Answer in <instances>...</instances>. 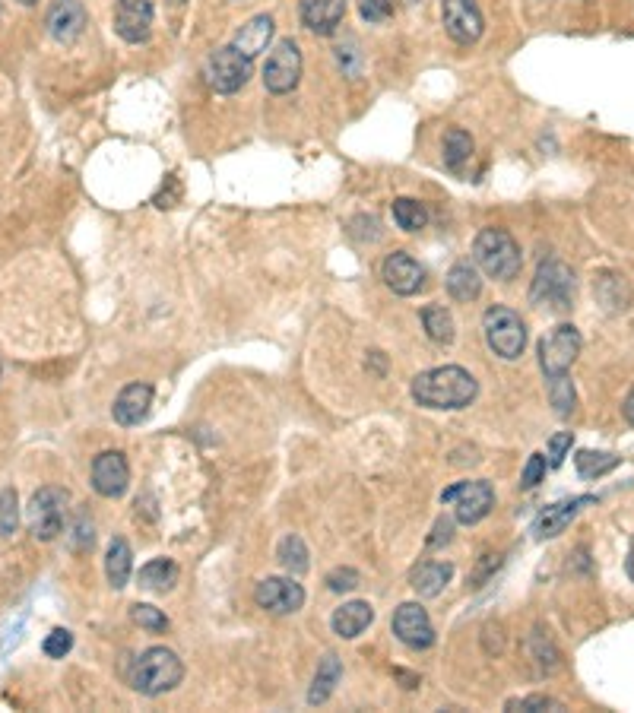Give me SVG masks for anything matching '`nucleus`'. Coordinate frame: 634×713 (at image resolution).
Returning a JSON list of instances; mask_svg holds the SVG:
<instances>
[{
  "instance_id": "obj_1",
  "label": "nucleus",
  "mask_w": 634,
  "mask_h": 713,
  "mask_svg": "<svg viewBox=\"0 0 634 713\" xmlns=\"http://www.w3.org/2000/svg\"><path fill=\"white\" fill-rule=\"evenodd\" d=\"M479 384L460 365H441L413 378V400L428 409H463L476 400Z\"/></svg>"
},
{
  "instance_id": "obj_2",
  "label": "nucleus",
  "mask_w": 634,
  "mask_h": 713,
  "mask_svg": "<svg viewBox=\"0 0 634 713\" xmlns=\"http://www.w3.org/2000/svg\"><path fill=\"white\" fill-rule=\"evenodd\" d=\"M184 679V666L175 650L165 647H149L146 653L137 656L134 669H130V688L146 694V698H159V694L178 688Z\"/></svg>"
},
{
  "instance_id": "obj_3",
  "label": "nucleus",
  "mask_w": 634,
  "mask_h": 713,
  "mask_svg": "<svg viewBox=\"0 0 634 713\" xmlns=\"http://www.w3.org/2000/svg\"><path fill=\"white\" fill-rule=\"evenodd\" d=\"M473 260L476 267L492 276V279H514L520 273V245L514 241V235L508 229H482L473 241Z\"/></svg>"
},
{
  "instance_id": "obj_4",
  "label": "nucleus",
  "mask_w": 634,
  "mask_h": 713,
  "mask_svg": "<svg viewBox=\"0 0 634 713\" xmlns=\"http://www.w3.org/2000/svg\"><path fill=\"white\" fill-rule=\"evenodd\" d=\"M482 333H486L489 349L498 355V359H520L527 346V324L520 321V314L508 305H492L486 314H482Z\"/></svg>"
},
{
  "instance_id": "obj_5",
  "label": "nucleus",
  "mask_w": 634,
  "mask_h": 713,
  "mask_svg": "<svg viewBox=\"0 0 634 713\" xmlns=\"http://www.w3.org/2000/svg\"><path fill=\"white\" fill-rule=\"evenodd\" d=\"M67 501L70 495L58 485H45L32 495L29 508H26V520H29V533L42 542H51L64 533V520H67Z\"/></svg>"
},
{
  "instance_id": "obj_6",
  "label": "nucleus",
  "mask_w": 634,
  "mask_h": 713,
  "mask_svg": "<svg viewBox=\"0 0 634 713\" xmlns=\"http://www.w3.org/2000/svg\"><path fill=\"white\" fill-rule=\"evenodd\" d=\"M530 302L549 311H568L574 302V273L565 267L562 260H546L539 264L533 286H530Z\"/></svg>"
},
{
  "instance_id": "obj_7",
  "label": "nucleus",
  "mask_w": 634,
  "mask_h": 713,
  "mask_svg": "<svg viewBox=\"0 0 634 713\" xmlns=\"http://www.w3.org/2000/svg\"><path fill=\"white\" fill-rule=\"evenodd\" d=\"M203 80L213 92H222V96H232L241 86L251 80V61L245 54H238L232 45L213 51L207 64H203Z\"/></svg>"
},
{
  "instance_id": "obj_8",
  "label": "nucleus",
  "mask_w": 634,
  "mask_h": 713,
  "mask_svg": "<svg viewBox=\"0 0 634 713\" xmlns=\"http://www.w3.org/2000/svg\"><path fill=\"white\" fill-rule=\"evenodd\" d=\"M581 333L571 324H562L555 327L543 343H539V368H543L546 378H555V374H568L571 365L577 362V355H581Z\"/></svg>"
},
{
  "instance_id": "obj_9",
  "label": "nucleus",
  "mask_w": 634,
  "mask_h": 713,
  "mask_svg": "<svg viewBox=\"0 0 634 713\" xmlns=\"http://www.w3.org/2000/svg\"><path fill=\"white\" fill-rule=\"evenodd\" d=\"M441 504H454V517L460 523H479L495 508V492L489 482H457L441 492Z\"/></svg>"
},
{
  "instance_id": "obj_10",
  "label": "nucleus",
  "mask_w": 634,
  "mask_h": 713,
  "mask_svg": "<svg viewBox=\"0 0 634 713\" xmlns=\"http://www.w3.org/2000/svg\"><path fill=\"white\" fill-rule=\"evenodd\" d=\"M302 80V51L292 39H283L264 64V86L273 96H286Z\"/></svg>"
},
{
  "instance_id": "obj_11",
  "label": "nucleus",
  "mask_w": 634,
  "mask_h": 713,
  "mask_svg": "<svg viewBox=\"0 0 634 713\" xmlns=\"http://www.w3.org/2000/svg\"><path fill=\"white\" fill-rule=\"evenodd\" d=\"M254 603L270 615H292L305 606V590L292 577H267L257 584Z\"/></svg>"
},
{
  "instance_id": "obj_12",
  "label": "nucleus",
  "mask_w": 634,
  "mask_h": 713,
  "mask_svg": "<svg viewBox=\"0 0 634 713\" xmlns=\"http://www.w3.org/2000/svg\"><path fill=\"white\" fill-rule=\"evenodd\" d=\"M441 20L457 45H473L482 35V13L473 0H441Z\"/></svg>"
},
{
  "instance_id": "obj_13",
  "label": "nucleus",
  "mask_w": 634,
  "mask_h": 713,
  "mask_svg": "<svg viewBox=\"0 0 634 713\" xmlns=\"http://www.w3.org/2000/svg\"><path fill=\"white\" fill-rule=\"evenodd\" d=\"M130 485V466L121 450H105L92 460V489L102 498H121Z\"/></svg>"
},
{
  "instance_id": "obj_14",
  "label": "nucleus",
  "mask_w": 634,
  "mask_h": 713,
  "mask_svg": "<svg viewBox=\"0 0 634 713\" xmlns=\"http://www.w3.org/2000/svg\"><path fill=\"white\" fill-rule=\"evenodd\" d=\"M153 0H118L115 4V32L124 42L140 45L153 32Z\"/></svg>"
},
{
  "instance_id": "obj_15",
  "label": "nucleus",
  "mask_w": 634,
  "mask_h": 713,
  "mask_svg": "<svg viewBox=\"0 0 634 713\" xmlns=\"http://www.w3.org/2000/svg\"><path fill=\"white\" fill-rule=\"evenodd\" d=\"M394 634L406 647L413 650H428L435 644V628H432V618L419 603H403L394 612Z\"/></svg>"
},
{
  "instance_id": "obj_16",
  "label": "nucleus",
  "mask_w": 634,
  "mask_h": 713,
  "mask_svg": "<svg viewBox=\"0 0 634 713\" xmlns=\"http://www.w3.org/2000/svg\"><path fill=\"white\" fill-rule=\"evenodd\" d=\"M381 279L387 283L390 292L397 295H416L425 286V270L419 260H413L406 251H394L384 257L381 264Z\"/></svg>"
},
{
  "instance_id": "obj_17",
  "label": "nucleus",
  "mask_w": 634,
  "mask_h": 713,
  "mask_svg": "<svg viewBox=\"0 0 634 713\" xmlns=\"http://www.w3.org/2000/svg\"><path fill=\"white\" fill-rule=\"evenodd\" d=\"M45 26H48V35L54 42L73 45L86 29V10L80 0H58V4L51 7Z\"/></svg>"
},
{
  "instance_id": "obj_18",
  "label": "nucleus",
  "mask_w": 634,
  "mask_h": 713,
  "mask_svg": "<svg viewBox=\"0 0 634 713\" xmlns=\"http://www.w3.org/2000/svg\"><path fill=\"white\" fill-rule=\"evenodd\" d=\"M149 409H153V387L137 381V384H127V387L118 393L115 406H111V416H115L118 425L134 428V425L146 422Z\"/></svg>"
},
{
  "instance_id": "obj_19",
  "label": "nucleus",
  "mask_w": 634,
  "mask_h": 713,
  "mask_svg": "<svg viewBox=\"0 0 634 713\" xmlns=\"http://www.w3.org/2000/svg\"><path fill=\"white\" fill-rule=\"evenodd\" d=\"M593 501H596L593 495H581V498L552 504V508H546L543 514L533 520V536L536 539H555L558 533H565V527L577 514H581V508H587V504H593Z\"/></svg>"
},
{
  "instance_id": "obj_20",
  "label": "nucleus",
  "mask_w": 634,
  "mask_h": 713,
  "mask_svg": "<svg viewBox=\"0 0 634 713\" xmlns=\"http://www.w3.org/2000/svg\"><path fill=\"white\" fill-rule=\"evenodd\" d=\"M593 298L606 314H622L631 308V286L622 273L603 270L593 276Z\"/></svg>"
},
{
  "instance_id": "obj_21",
  "label": "nucleus",
  "mask_w": 634,
  "mask_h": 713,
  "mask_svg": "<svg viewBox=\"0 0 634 713\" xmlns=\"http://www.w3.org/2000/svg\"><path fill=\"white\" fill-rule=\"evenodd\" d=\"M298 13L302 23L317 35H333L343 23L346 0H298Z\"/></svg>"
},
{
  "instance_id": "obj_22",
  "label": "nucleus",
  "mask_w": 634,
  "mask_h": 713,
  "mask_svg": "<svg viewBox=\"0 0 634 713\" xmlns=\"http://www.w3.org/2000/svg\"><path fill=\"white\" fill-rule=\"evenodd\" d=\"M273 29H276L273 16L260 13V16H254V20H248L245 26L235 32L232 48H235L238 54H245L248 61H254L260 51H267V45H270V39H273Z\"/></svg>"
},
{
  "instance_id": "obj_23",
  "label": "nucleus",
  "mask_w": 634,
  "mask_h": 713,
  "mask_svg": "<svg viewBox=\"0 0 634 713\" xmlns=\"http://www.w3.org/2000/svg\"><path fill=\"white\" fill-rule=\"evenodd\" d=\"M371 622H375V609L368 603H346L333 612V631H337L343 641H352V637H359Z\"/></svg>"
},
{
  "instance_id": "obj_24",
  "label": "nucleus",
  "mask_w": 634,
  "mask_h": 713,
  "mask_svg": "<svg viewBox=\"0 0 634 713\" xmlns=\"http://www.w3.org/2000/svg\"><path fill=\"white\" fill-rule=\"evenodd\" d=\"M444 286H447V292H451L454 302H476L479 292H482V279H479V270L473 264L460 260V264H454L451 273H447Z\"/></svg>"
},
{
  "instance_id": "obj_25",
  "label": "nucleus",
  "mask_w": 634,
  "mask_h": 713,
  "mask_svg": "<svg viewBox=\"0 0 634 713\" xmlns=\"http://www.w3.org/2000/svg\"><path fill=\"white\" fill-rule=\"evenodd\" d=\"M451 577H454V565H447V561H425V565L413 571V590L425 599H432L447 587Z\"/></svg>"
},
{
  "instance_id": "obj_26",
  "label": "nucleus",
  "mask_w": 634,
  "mask_h": 713,
  "mask_svg": "<svg viewBox=\"0 0 634 713\" xmlns=\"http://www.w3.org/2000/svg\"><path fill=\"white\" fill-rule=\"evenodd\" d=\"M130 571H134V552H130L127 539H111L108 555H105V574H108V584L121 590L127 587Z\"/></svg>"
},
{
  "instance_id": "obj_27",
  "label": "nucleus",
  "mask_w": 634,
  "mask_h": 713,
  "mask_svg": "<svg viewBox=\"0 0 634 713\" xmlns=\"http://www.w3.org/2000/svg\"><path fill=\"white\" fill-rule=\"evenodd\" d=\"M178 584V565L169 558H153L140 568V587L149 593H169Z\"/></svg>"
},
{
  "instance_id": "obj_28",
  "label": "nucleus",
  "mask_w": 634,
  "mask_h": 713,
  "mask_svg": "<svg viewBox=\"0 0 634 713\" xmlns=\"http://www.w3.org/2000/svg\"><path fill=\"white\" fill-rule=\"evenodd\" d=\"M422 327L428 333V340L438 343V346H451L454 336H457V324H454V314L447 311L444 305H428L422 311Z\"/></svg>"
},
{
  "instance_id": "obj_29",
  "label": "nucleus",
  "mask_w": 634,
  "mask_h": 713,
  "mask_svg": "<svg viewBox=\"0 0 634 713\" xmlns=\"http://www.w3.org/2000/svg\"><path fill=\"white\" fill-rule=\"evenodd\" d=\"M340 675H343L340 660H337L333 653H327L324 660H321V666H317L314 685H311V691H308V704H324L330 694H333V688H337Z\"/></svg>"
},
{
  "instance_id": "obj_30",
  "label": "nucleus",
  "mask_w": 634,
  "mask_h": 713,
  "mask_svg": "<svg viewBox=\"0 0 634 713\" xmlns=\"http://www.w3.org/2000/svg\"><path fill=\"white\" fill-rule=\"evenodd\" d=\"M473 149H476V143L466 130H460V127L447 130L444 134V165L451 168V172H463L466 162L473 159Z\"/></svg>"
},
{
  "instance_id": "obj_31",
  "label": "nucleus",
  "mask_w": 634,
  "mask_h": 713,
  "mask_svg": "<svg viewBox=\"0 0 634 713\" xmlns=\"http://www.w3.org/2000/svg\"><path fill=\"white\" fill-rule=\"evenodd\" d=\"M276 558H279V565H283L289 574H305L308 571V549H305L302 536H295V533L279 542Z\"/></svg>"
},
{
  "instance_id": "obj_32",
  "label": "nucleus",
  "mask_w": 634,
  "mask_h": 713,
  "mask_svg": "<svg viewBox=\"0 0 634 713\" xmlns=\"http://www.w3.org/2000/svg\"><path fill=\"white\" fill-rule=\"evenodd\" d=\"M394 222L403 232H422L428 225V210L419 200L400 197V200H394Z\"/></svg>"
},
{
  "instance_id": "obj_33",
  "label": "nucleus",
  "mask_w": 634,
  "mask_h": 713,
  "mask_svg": "<svg viewBox=\"0 0 634 713\" xmlns=\"http://www.w3.org/2000/svg\"><path fill=\"white\" fill-rule=\"evenodd\" d=\"M549 400L555 406V412L562 419H568L571 412H574V400H577V393H574V384L568 374H555V378H549Z\"/></svg>"
},
{
  "instance_id": "obj_34",
  "label": "nucleus",
  "mask_w": 634,
  "mask_h": 713,
  "mask_svg": "<svg viewBox=\"0 0 634 713\" xmlns=\"http://www.w3.org/2000/svg\"><path fill=\"white\" fill-rule=\"evenodd\" d=\"M574 460H577V473L584 479H600L609 473V469L619 466V457L615 454H593V450H581Z\"/></svg>"
},
{
  "instance_id": "obj_35",
  "label": "nucleus",
  "mask_w": 634,
  "mask_h": 713,
  "mask_svg": "<svg viewBox=\"0 0 634 713\" xmlns=\"http://www.w3.org/2000/svg\"><path fill=\"white\" fill-rule=\"evenodd\" d=\"M505 710H511V713H539V710L562 713L565 704L555 701V698H549V694H533V698H514V701H508Z\"/></svg>"
},
{
  "instance_id": "obj_36",
  "label": "nucleus",
  "mask_w": 634,
  "mask_h": 713,
  "mask_svg": "<svg viewBox=\"0 0 634 713\" xmlns=\"http://www.w3.org/2000/svg\"><path fill=\"white\" fill-rule=\"evenodd\" d=\"M16 523H20V501L13 489L0 492V536H13Z\"/></svg>"
},
{
  "instance_id": "obj_37",
  "label": "nucleus",
  "mask_w": 634,
  "mask_h": 713,
  "mask_svg": "<svg viewBox=\"0 0 634 713\" xmlns=\"http://www.w3.org/2000/svg\"><path fill=\"white\" fill-rule=\"evenodd\" d=\"M130 618H134V622H137L140 628L153 631V634L169 631V618H165L156 606H143V603H137L134 609H130Z\"/></svg>"
},
{
  "instance_id": "obj_38",
  "label": "nucleus",
  "mask_w": 634,
  "mask_h": 713,
  "mask_svg": "<svg viewBox=\"0 0 634 713\" xmlns=\"http://www.w3.org/2000/svg\"><path fill=\"white\" fill-rule=\"evenodd\" d=\"M45 656H51V660H64V656L73 650V634L67 628H54L48 637H45V644H42Z\"/></svg>"
},
{
  "instance_id": "obj_39",
  "label": "nucleus",
  "mask_w": 634,
  "mask_h": 713,
  "mask_svg": "<svg viewBox=\"0 0 634 713\" xmlns=\"http://www.w3.org/2000/svg\"><path fill=\"white\" fill-rule=\"evenodd\" d=\"M397 10V0H359V13L368 23H387Z\"/></svg>"
},
{
  "instance_id": "obj_40",
  "label": "nucleus",
  "mask_w": 634,
  "mask_h": 713,
  "mask_svg": "<svg viewBox=\"0 0 634 713\" xmlns=\"http://www.w3.org/2000/svg\"><path fill=\"white\" fill-rule=\"evenodd\" d=\"M327 590L333 593H349V590H356L359 587V571H352V568H337V571H330L327 574Z\"/></svg>"
},
{
  "instance_id": "obj_41",
  "label": "nucleus",
  "mask_w": 634,
  "mask_h": 713,
  "mask_svg": "<svg viewBox=\"0 0 634 713\" xmlns=\"http://www.w3.org/2000/svg\"><path fill=\"white\" fill-rule=\"evenodd\" d=\"M543 476H546V457L533 454L527 460V469H524V479H520V485H524V489H536V485L543 482Z\"/></svg>"
},
{
  "instance_id": "obj_42",
  "label": "nucleus",
  "mask_w": 634,
  "mask_h": 713,
  "mask_svg": "<svg viewBox=\"0 0 634 713\" xmlns=\"http://www.w3.org/2000/svg\"><path fill=\"white\" fill-rule=\"evenodd\" d=\"M571 431H562V435H555L549 441V466H562L565 457H568V450H571Z\"/></svg>"
},
{
  "instance_id": "obj_43",
  "label": "nucleus",
  "mask_w": 634,
  "mask_h": 713,
  "mask_svg": "<svg viewBox=\"0 0 634 713\" xmlns=\"http://www.w3.org/2000/svg\"><path fill=\"white\" fill-rule=\"evenodd\" d=\"M451 539H454V523L447 520V517H441L435 523V533H432V539H428V546L438 549V546H444V542H451Z\"/></svg>"
},
{
  "instance_id": "obj_44",
  "label": "nucleus",
  "mask_w": 634,
  "mask_h": 713,
  "mask_svg": "<svg viewBox=\"0 0 634 713\" xmlns=\"http://www.w3.org/2000/svg\"><path fill=\"white\" fill-rule=\"evenodd\" d=\"M622 416H625V422H631V425H634V390L628 393L625 403H622Z\"/></svg>"
},
{
  "instance_id": "obj_45",
  "label": "nucleus",
  "mask_w": 634,
  "mask_h": 713,
  "mask_svg": "<svg viewBox=\"0 0 634 713\" xmlns=\"http://www.w3.org/2000/svg\"><path fill=\"white\" fill-rule=\"evenodd\" d=\"M628 574L634 580V539H631V549H628Z\"/></svg>"
},
{
  "instance_id": "obj_46",
  "label": "nucleus",
  "mask_w": 634,
  "mask_h": 713,
  "mask_svg": "<svg viewBox=\"0 0 634 713\" xmlns=\"http://www.w3.org/2000/svg\"><path fill=\"white\" fill-rule=\"evenodd\" d=\"M169 4H175V7H181V4H184V0H169Z\"/></svg>"
},
{
  "instance_id": "obj_47",
  "label": "nucleus",
  "mask_w": 634,
  "mask_h": 713,
  "mask_svg": "<svg viewBox=\"0 0 634 713\" xmlns=\"http://www.w3.org/2000/svg\"><path fill=\"white\" fill-rule=\"evenodd\" d=\"M20 4H26V7H29V4H35V0H20Z\"/></svg>"
}]
</instances>
